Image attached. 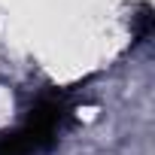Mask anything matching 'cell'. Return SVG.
I'll return each instance as SVG.
<instances>
[{
    "label": "cell",
    "instance_id": "1",
    "mask_svg": "<svg viewBox=\"0 0 155 155\" xmlns=\"http://www.w3.org/2000/svg\"><path fill=\"white\" fill-rule=\"evenodd\" d=\"M64 119H67V107L61 97H40L15 131L0 134V155H40L52 149Z\"/></svg>",
    "mask_w": 155,
    "mask_h": 155
}]
</instances>
